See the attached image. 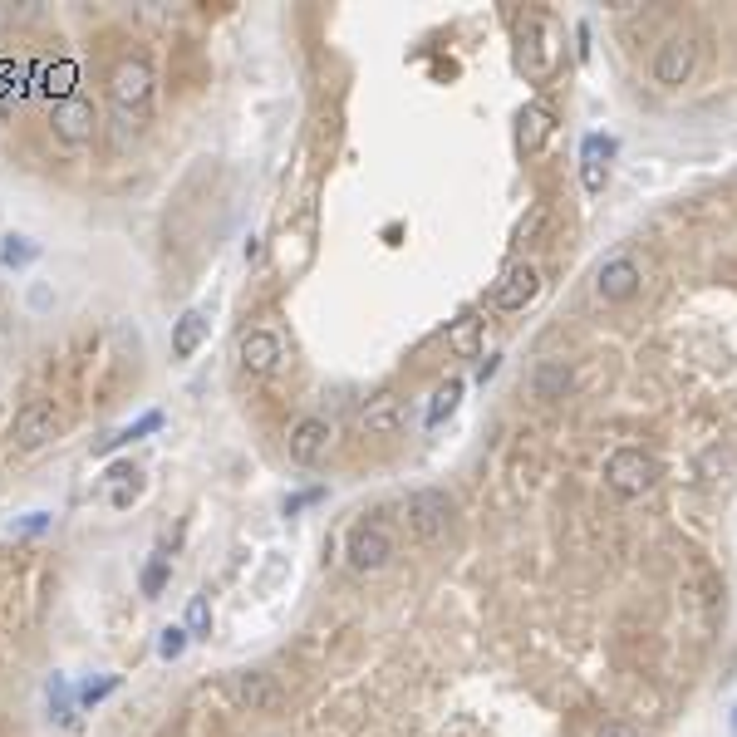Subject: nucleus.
I'll use <instances>...</instances> for the list:
<instances>
[{
  "label": "nucleus",
  "instance_id": "20",
  "mask_svg": "<svg viewBox=\"0 0 737 737\" xmlns=\"http://www.w3.org/2000/svg\"><path fill=\"white\" fill-rule=\"evenodd\" d=\"M462 379H448V384H438V394H433V403H428V428H438L443 418H453L457 403H462Z\"/></svg>",
  "mask_w": 737,
  "mask_h": 737
},
{
  "label": "nucleus",
  "instance_id": "16",
  "mask_svg": "<svg viewBox=\"0 0 737 737\" xmlns=\"http://www.w3.org/2000/svg\"><path fill=\"white\" fill-rule=\"evenodd\" d=\"M207 340V315L202 310H187L172 320V359H192Z\"/></svg>",
  "mask_w": 737,
  "mask_h": 737
},
{
  "label": "nucleus",
  "instance_id": "24",
  "mask_svg": "<svg viewBox=\"0 0 737 737\" xmlns=\"http://www.w3.org/2000/svg\"><path fill=\"white\" fill-rule=\"evenodd\" d=\"M168 556H153V561H148V570H143V595H148V600H158V595H163V585H168Z\"/></svg>",
  "mask_w": 737,
  "mask_h": 737
},
{
  "label": "nucleus",
  "instance_id": "15",
  "mask_svg": "<svg viewBox=\"0 0 737 737\" xmlns=\"http://www.w3.org/2000/svg\"><path fill=\"white\" fill-rule=\"evenodd\" d=\"M551 128H556V114H551L546 104H526L521 118H516V143H521V153H536V148L551 138Z\"/></svg>",
  "mask_w": 737,
  "mask_h": 737
},
{
  "label": "nucleus",
  "instance_id": "2",
  "mask_svg": "<svg viewBox=\"0 0 737 737\" xmlns=\"http://www.w3.org/2000/svg\"><path fill=\"white\" fill-rule=\"evenodd\" d=\"M453 521H457V502L443 492V487H423V492L408 497V526H413V536H418L423 546L448 541Z\"/></svg>",
  "mask_w": 737,
  "mask_h": 737
},
{
  "label": "nucleus",
  "instance_id": "8",
  "mask_svg": "<svg viewBox=\"0 0 737 737\" xmlns=\"http://www.w3.org/2000/svg\"><path fill=\"white\" fill-rule=\"evenodd\" d=\"M285 448H290V462H295V467H320V462L330 457V448H335V428H330L325 418L305 413V418L290 423Z\"/></svg>",
  "mask_w": 737,
  "mask_h": 737
},
{
  "label": "nucleus",
  "instance_id": "6",
  "mask_svg": "<svg viewBox=\"0 0 737 737\" xmlns=\"http://www.w3.org/2000/svg\"><path fill=\"white\" fill-rule=\"evenodd\" d=\"M398 541L389 526H379V521H364V526H354L349 531V546H344V556H349V570H359V575H369V570H384L394 561Z\"/></svg>",
  "mask_w": 737,
  "mask_h": 737
},
{
  "label": "nucleus",
  "instance_id": "23",
  "mask_svg": "<svg viewBox=\"0 0 737 737\" xmlns=\"http://www.w3.org/2000/svg\"><path fill=\"white\" fill-rule=\"evenodd\" d=\"M187 639H192V634H187V624H168V629H163V634H158V654H163V659H182V649H187Z\"/></svg>",
  "mask_w": 737,
  "mask_h": 737
},
{
  "label": "nucleus",
  "instance_id": "1",
  "mask_svg": "<svg viewBox=\"0 0 737 737\" xmlns=\"http://www.w3.org/2000/svg\"><path fill=\"white\" fill-rule=\"evenodd\" d=\"M109 99L118 114V143H128V133H138L153 114V69L143 59H118L109 74Z\"/></svg>",
  "mask_w": 737,
  "mask_h": 737
},
{
  "label": "nucleus",
  "instance_id": "30",
  "mask_svg": "<svg viewBox=\"0 0 737 737\" xmlns=\"http://www.w3.org/2000/svg\"><path fill=\"white\" fill-rule=\"evenodd\" d=\"M733 733H737V708H733Z\"/></svg>",
  "mask_w": 737,
  "mask_h": 737
},
{
  "label": "nucleus",
  "instance_id": "26",
  "mask_svg": "<svg viewBox=\"0 0 737 737\" xmlns=\"http://www.w3.org/2000/svg\"><path fill=\"white\" fill-rule=\"evenodd\" d=\"M595 737H644L634 723H620V718H610V723H600L595 728Z\"/></svg>",
  "mask_w": 737,
  "mask_h": 737
},
{
  "label": "nucleus",
  "instance_id": "22",
  "mask_svg": "<svg viewBox=\"0 0 737 737\" xmlns=\"http://www.w3.org/2000/svg\"><path fill=\"white\" fill-rule=\"evenodd\" d=\"M187 634L192 639H207L212 634V605H207V595H192V605H187Z\"/></svg>",
  "mask_w": 737,
  "mask_h": 737
},
{
  "label": "nucleus",
  "instance_id": "28",
  "mask_svg": "<svg viewBox=\"0 0 737 737\" xmlns=\"http://www.w3.org/2000/svg\"><path fill=\"white\" fill-rule=\"evenodd\" d=\"M118 688V679H99V683H84V693H79V698H84V703H99V698H109V693H114Z\"/></svg>",
  "mask_w": 737,
  "mask_h": 737
},
{
  "label": "nucleus",
  "instance_id": "5",
  "mask_svg": "<svg viewBox=\"0 0 737 737\" xmlns=\"http://www.w3.org/2000/svg\"><path fill=\"white\" fill-rule=\"evenodd\" d=\"M231 693H236V703H241L246 713H266V718L285 713V703H290L285 683L276 679L271 669H241V674L231 679Z\"/></svg>",
  "mask_w": 737,
  "mask_h": 737
},
{
  "label": "nucleus",
  "instance_id": "12",
  "mask_svg": "<svg viewBox=\"0 0 737 737\" xmlns=\"http://www.w3.org/2000/svg\"><path fill=\"white\" fill-rule=\"evenodd\" d=\"M236 359H241V369L251 374V379H266V374H276L285 359L281 340L271 335V330H246L241 344H236Z\"/></svg>",
  "mask_w": 737,
  "mask_h": 737
},
{
  "label": "nucleus",
  "instance_id": "10",
  "mask_svg": "<svg viewBox=\"0 0 737 737\" xmlns=\"http://www.w3.org/2000/svg\"><path fill=\"white\" fill-rule=\"evenodd\" d=\"M639 285H644V271H639V261H634V256H615V261H605V266L595 271V295H600L605 305H624V300H634V295H639Z\"/></svg>",
  "mask_w": 737,
  "mask_h": 737
},
{
  "label": "nucleus",
  "instance_id": "14",
  "mask_svg": "<svg viewBox=\"0 0 737 737\" xmlns=\"http://www.w3.org/2000/svg\"><path fill=\"white\" fill-rule=\"evenodd\" d=\"M359 423H364V433H374V438H394L398 428H403V398L374 394L359 408Z\"/></svg>",
  "mask_w": 737,
  "mask_h": 737
},
{
  "label": "nucleus",
  "instance_id": "7",
  "mask_svg": "<svg viewBox=\"0 0 737 737\" xmlns=\"http://www.w3.org/2000/svg\"><path fill=\"white\" fill-rule=\"evenodd\" d=\"M10 438H15V448H20V453H40L45 443H55V438H59L55 403H45V398L20 403V413H15V423H10Z\"/></svg>",
  "mask_w": 737,
  "mask_h": 737
},
{
  "label": "nucleus",
  "instance_id": "13",
  "mask_svg": "<svg viewBox=\"0 0 737 737\" xmlns=\"http://www.w3.org/2000/svg\"><path fill=\"white\" fill-rule=\"evenodd\" d=\"M610 158H615V138L590 133V138L580 143V182H585L590 197L605 192V182H610Z\"/></svg>",
  "mask_w": 737,
  "mask_h": 737
},
{
  "label": "nucleus",
  "instance_id": "25",
  "mask_svg": "<svg viewBox=\"0 0 737 737\" xmlns=\"http://www.w3.org/2000/svg\"><path fill=\"white\" fill-rule=\"evenodd\" d=\"M546 222H551V212H546V207H531V217L516 227V241H521V246H526V241H536V236L546 231Z\"/></svg>",
  "mask_w": 737,
  "mask_h": 737
},
{
  "label": "nucleus",
  "instance_id": "29",
  "mask_svg": "<svg viewBox=\"0 0 737 737\" xmlns=\"http://www.w3.org/2000/svg\"><path fill=\"white\" fill-rule=\"evenodd\" d=\"M497 364H502V359H497V354H487V359H482V364H477V379H482V384H487V379H492V374H497Z\"/></svg>",
  "mask_w": 737,
  "mask_h": 737
},
{
  "label": "nucleus",
  "instance_id": "4",
  "mask_svg": "<svg viewBox=\"0 0 737 737\" xmlns=\"http://www.w3.org/2000/svg\"><path fill=\"white\" fill-rule=\"evenodd\" d=\"M50 133H55L59 148H69V153L89 148V143H94V133H99V114H94V104H89L84 94L55 99V109H50Z\"/></svg>",
  "mask_w": 737,
  "mask_h": 737
},
{
  "label": "nucleus",
  "instance_id": "27",
  "mask_svg": "<svg viewBox=\"0 0 737 737\" xmlns=\"http://www.w3.org/2000/svg\"><path fill=\"white\" fill-rule=\"evenodd\" d=\"M50 708H59V718H69V688H64V679H50Z\"/></svg>",
  "mask_w": 737,
  "mask_h": 737
},
{
  "label": "nucleus",
  "instance_id": "21",
  "mask_svg": "<svg viewBox=\"0 0 737 737\" xmlns=\"http://www.w3.org/2000/svg\"><path fill=\"white\" fill-rule=\"evenodd\" d=\"M35 256H40V246H35L30 236H5V241H0V261H5V266H30Z\"/></svg>",
  "mask_w": 737,
  "mask_h": 737
},
{
  "label": "nucleus",
  "instance_id": "11",
  "mask_svg": "<svg viewBox=\"0 0 737 737\" xmlns=\"http://www.w3.org/2000/svg\"><path fill=\"white\" fill-rule=\"evenodd\" d=\"M536 295H541V271L521 261V266H507V276L497 281V290H492V305H497L502 315H516V310H526Z\"/></svg>",
  "mask_w": 737,
  "mask_h": 737
},
{
  "label": "nucleus",
  "instance_id": "18",
  "mask_svg": "<svg viewBox=\"0 0 737 737\" xmlns=\"http://www.w3.org/2000/svg\"><path fill=\"white\" fill-rule=\"evenodd\" d=\"M448 349L462 354V359H477L482 354V320L467 310V315H457L453 325H448Z\"/></svg>",
  "mask_w": 737,
  "mask_h": 737
},
{
  "label": "nucleus",
  "instance_id": "3",
  "mask_svg": "<svg viewBox=\"0 0 737 737\" xmlns=\"http://www.w3.org/2000/svg\"><path fill=\"white\" fill-rule=\"evenodd\" d=\"M659 482V457L644 448H615L605 457V487L615 497H644Z\"/></svg>",
  "mask_w": 737,
  "mask_h": 737
},
{
  "label": "nucleus",
  "instance_id": "19",
  "mask_svg": "<svg viewBox=\"0 0 737 737\" xmlns=\"http://www.w3.org/2000/svg\"><path fill=\"white\" fill-rule=\"evenodd\" d=\"M158 428H163V413H143L138 423H128V428H118L114 438H104V443H99L94 453H99V457H109L114 448H128V443H138L143 433H158Z\"/></svg>",
  "mask_w": 737,
  "mask_h": 737
},
{
  "label": "nucleus",
  "instance_id": "9",
  "mask_svg": "<svg viewBox=\"0 0 737 737\" xmlns=\"http://www.w3.org/2000/svg\"><path fill=\"white\" fill-rule=\"evenodd\" d=\"M693 64H698V40H693V35H669V40L654 50V84L679 89V84H688Z\"/></svg>",
  "mask_w": 737,
  "mask_h": 737
},
{
  "label": "nucleus",
  "instance_id": "17",
  "mask_svg": "<svg viewBox=\"0 0 737 737\" xmlns=\"http://www.w3.org/2000/svg\"><path fill=\"white\" fill-rule=\"evenodd\" d=\"M570 384H575V374H570L566 359H546V364H536V374H531V389H536V398H546V403L566 398Z\"/></svg>",
  "mask_w": 737,
  "mask_h": 737
}]
</instances>
